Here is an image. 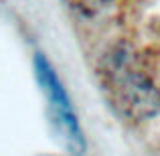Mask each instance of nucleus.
I'll return each instance as SVG.
<instances>
[{
    "instance_id": "obj_1",
    "label": "nucleus",
    "mask_w": 160,
    "mask_h": 156,
    "mask_svg": "<svg viewBox=\"0 0 160 156\" xmlns=\"http://www.w3.org/2000/svg\"><path fill=\"white\" fill-rule=\"evenodd\" d=\"M98 75L108 102L122 120L142 124L160 113V81L148 53L126 41L112 43L102 53Z\"/></svg>"
},
{
    "instance_id": "obj_2",
    "label": "nucleus",
    "mask_w": 160,
    "mask_h": 156,
    "mask_svg": "<svg viewBox=\"0 0 160 156\" xmlns=\"http://www.w3.org/2000/svg\"><path fill=\"white\" fill-rule=\"evenodd\" d=\"M35 73H37V79H39L45 95H47L49 108L53 109V122H55V128H57L59 136L63 138V144L73 154H83L85 138H83V132L79 128V120L73 112V105H71V99L67 95V89L63 87L61 79L57 77L53 65L41 53L35 57Z\"/></svg>"
},
{
    "instance_id": "obj_3",
    "label": "nucleus",
    "mask_w": 160,
    "mask_h": 156,
    "mask_svg": "<svg viewBox=\"0 0 160 156\" xmlns=\"http://www.w3.org/2000/svg\"><path fill=\"white\" fill-rule=\"evenodd\" d=\"M67 4L87 33H106L128 18L134 0H67Z\"/></svg>"
}]
</instances>
